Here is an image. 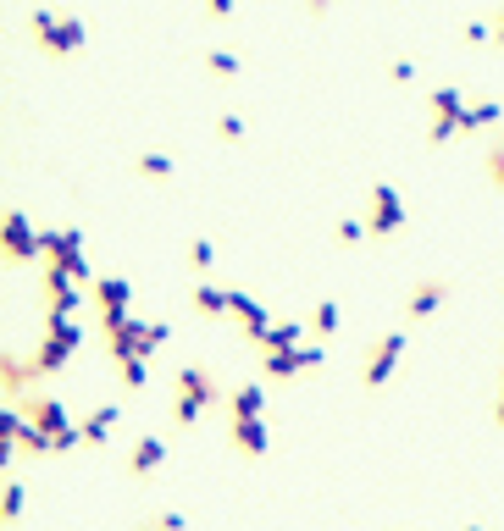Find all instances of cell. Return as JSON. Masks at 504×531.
Segmentation results:
<instances>
[{
  "label": "cell",
  "mask_w": 504,
  "mask_h": 531,
  "mask_svg": "<svg viewBox=\"0 0 504 531\" xmlns=\"http://www.w3.org/2000/svg\"><path fill=\"white\" fill-rule=\"evenodd\" d=\"M399 354H405V332H383V338L366 349V366H360V388L377 393L388 377L399 371Z\"/></svg>",
  "instance_id": "ba28073f"
},
{
  "label": "cell",
  "mask_w": 504,
  "mask_h": 531,
  "mask_svg": "<svg viewBox=\"0 0 504 531\" xmlns=\"http://www.w3.org/2000/svg\"><path fill=\"white\" fill-rule=\"evenodd\" d=\"M460 39H466V45H493V28L482 23V17H471V23L460 28Z\"/></svg>",
  "instance_id": "1f68e13d"
},
{
  "label": "cell",
  "mask_w": 504,
  "mask_h": 531,
  "mask_svg": "<svg viewBox=\"0 0 504 531\" xmlns=\"http://www.w3.org/2000/svg\"><path fill=\"white\" fill-rule=\"evenodd\" d=\"M233 6H239V0H205V17H216V23H222V17H233Z\"/></svg>",
  "instance_id": "e575fe53"
},
{
  "label": "cell",
  "mask_w": 504,
  "mask_h": 531,
  "mask_svg": "<svg viewBox=\"0 0 504 531\" xmlns=\"http://www.w3.org/2000/svg\"><path fill=\"white\" fill-rule=\"evenodd\" d=\"M28 34H34V45L45 61H72V56L89 50V28L78 23V17H56L50 6H34V12H28Z\"/></svg>",
  "instance_id": "7a4b0ae2"
},
{
  "label": "cell",
  "mask_w": 504,
  "mask_h": 531,
  "mask_svg": "<svg viewBox=\"0 0 504 531\" xmlns=\"http://www.w3.org/2000/svg\"><path fill=\"white\" fill-rule=\"evenodd\" d=\"M45 260L61 266V272H72L78 283H95V266H89V255H84V227H50L45 233Z\"/></svg>",
  "instance_id": "5b68a950"
},
{
  "label": "cell",
  "mask_w": 504,
  "mask_h": 531,
  "mask_svg": "<svg viewBox=\"0 0 504 531\" xmlns=\"http://www.w3.org/2000/svg\"><path fill=\"white\" fill-rule=\"evenodd\" d=\"M360 238H372V222H366V216H344V222L333 227V244H344V249H355Z\"/></svg>",
  "instance_id": "4316f807"
},
{
  "label": "cell",
  "mask_w": 504,
  "mask_h": 531,
  "mask_svg": "<svg viewBox=\"0 0 504 531\" xmlns=\"http://www.w3.org/2000/svg\"><path fill=\"white\" fill-rule=\"evenodd\" d=\"M89 299H95V316H117V310H133V283L128 277H95Z\"/></svg>",
  "instance_id": "9a60e30c"
},
{
  "label": "cell",
  "mask_w": 504,
  "mask_h": 531,
  "mask_svg": "<svg viewBox=\"0 0 504 531\" xmlns=\"http://www.w3.org/2000/svg\"><path fill=\"white\" fill-rule=\"evenodd\" d=\"M189 305H194V316H205V321H233V294H222V288H211V283H205V277L189 288Z\"/></svg>",
  "instance_id": "e0dca14e"
},
{
  "label": "cell",
  "mask_w": 504,
  "mask_h": 531,
  "mask_svg": "<svg viewBox=\"0 0 504 531\" xmlns=\"http://www.w3.org/2000/svg\"><path fill=\"white\" fill-rule=\"evenodd\" d=\"M449 294H455V283H449V277H421V283L405 294V321H410V327H416V321H432L438 310H444Z\"/></svg>",
  "instance_id": "8fae6325"
},
{
  "label": "cell",
  "mask_w": 504,
  "mask_h": 531,
  "mask_svg": "<svg viewBox=\"0 0 504 531\" xmlns=\"http://www.w3.org/2000/svg\"><path fill=\"white\" fill-rule=\"evenodd\" d=\"M216 139H222V144H244V117H239V111H222V117H216Z\"/></svg>",
  "instance_id": "f546056e"
},
{
  "label": "cell",
  "mask_w": 504,
  "mask_h": 531,
  "mask_svg": "<svg viewBox=\"0 0 504 531\" xmlns=\"http://www.w3.org/2000/svg\"><path fill=\"white\" fill-rule=\"evenodd\" d=\"M28 421H34V426H45V432L50 437H56L61 432V426H72V415H67V404H61V399H50V393H28Z\"/></svg>",
  "instance_id": "ffe728a7"
},
{
  "label": "cell",
  "mask_w": 504,
  "mask_h": 531,
  "mask_svg": "<svg viewBox=\"0 0 504 531\" xmlns=\"http://www.w3.org/2000/svg\"><path fill=\"white\" fill-rule=\"evenodd\" d=\"M122 421V404H100V410L78 415V426H84V449H106V437L117 432Z\"/></svg>",
  "instance_id": "ac0fdd59"
},
{
  "label": "cell",
  "mask_w": 504,
  "mask_h": 531,
  "mask_svg": "<svg viewBox=\"0 0 504 531\" xmlns=\"http://www.w3.org/2000/svg\"><path fill=\"white\" fill-rule=\"evenodd\" d=\"M300 6H305V17H311V23H322V17L333 12V0H300Z\"/></svg>",
  "instance_id": "d590c367"
},
{
  "label": "cell",
  "mask_w": 504,
  "mask_h": 531,
  "mask_svg": "<svg viewBox=\"0 0 504 531\" xmlns=\"http://www.w3.org/2000/svg\"><path fill=\"white\" fill-rule=\"evenodd\" d=\"M366 222H372V238H394L405 233V200H399L394 183H372V194H366Z\"/></svg>",
  "instance_id": "52a82bcc"
},
{
  "label": "cell",
  "mask_w": 504,
  "mask_h": 531,
  "mask_svg": "<svg viewBox=\"0 0 504 531\" xmlns=\"http://www.w3.org/2000/svg\"><path fill=\"white\" fill-rule=\"evenodd\" d=\"M233 321H239V332L261 349V338L272 332V310L261 305V299H250V294H233Z\"/></svg>",
  "instance_id": "2e32d148"
},
{
  "label": "cell",
  "mask_w": 504,
  "mask_h": 531,
  "mask_svg": "<svg viewBox=\"0 0 504 531\" xmlns=\"http://www.w3.org/2000/svg\"><path fill=\"white\" fill-rule=\"evenodd\" d=\"M100 338H106L111 360H122V354H156L161 343L172 338V327H161V321H139L133 310H117V316H100Z\"/></svg>",
  "instance_id": "3957f363"
},
{
  "label": "cell",
  "mask_w": 504,
  "mask_h": 531,
  "mask_svg": "<svg viewBox=\"0 0 504 531\" xmlns=\"http://www.w3.org/2000/svg\"><path fill=\"white\" fill-rule=\"evenodd\" d=\"M228 443L239 460H266V449H272V432H266L261 415H228Z\"/></svg>",
  "instance_id": "30bf717a"
},
{
  "label": "cell",
  "mask_w": 504,
  "mask_h": 531,
  "mask_svg": "<svg viewBox=\"0 0 504 531\" xmlns=\"http://www.w3.org/2000/svg\"><path fill=\"white\" fill-rule=\"evenodd\" d=\"M78 343H84V338H72V332L45 327V338L34 343V366H39V377H56V371H67V360L78 354Z\"/></svg>",
  "instance_id": "7c38bea8"
},
{
  "label": "cell",
  "mask_w": 504,
  "mask_h": 531,
  "mask_svg": "<svg viewBox=\"0 0 504 531\" xmlns=\"http://www.w3.org/2000/svg\"><path fill=\"white\" fill-rule=\"evenodd\" d=\"M482 177L493 183V194H504V139H493L488 150H482Z\"/></svg>",
  "instance_id": "484cf974"
},
{
  "label": "cell",
  "mask_w": 504,
  "mask_h": 531,
  "mask_svg": "<svg viewBox=\"0 0 504 531\" xmlns=\"http://www.w3.org/2000/svg\"><path fill=\"white\" fill-rule=\"evenodd\" d=\"M211 266H216V244H211V238H194V244H189V272L194 277H211Z\"/></svg>",
  "instance_id": "83f0119b"
},
{
  "label": "cell",
  "mask_w": 504,
  "mask_h": 531,
  "mask_svg": "<svg viewBox=\"0 0 504 531\" xmlns=\"http://www.w3.org/2000/svg\"><path fill=\"white\" fill-rule=\"evenodd\" d=\"M493 426H504V382H499V393H493Z\"/></svg>",
  "instance_id": "74e56055"
},
{
  "label": "cell",
  "mask_w": 504,
  "mask_h": 531,
  "mask_svg": "<svg viewBox=\"0 0 504 531\" xmlns=\"http://www.w3.org/2000/svg\"><path fill=\"white\" fill-rule=\"evenodd\" d=\"M493 50H504V6H499V17H493Z\"/></svg>",
  "instance_id": "8d00e7d4"
},
{
  "label": "cell",
  "mask_w": 504,
  "mask_h": 531,
  "mask_svg": "<svg viewBox=\"0 0 504 531\" xmlns=\"http://www.w3.org/2000/svg\"><path fill=\"white\" fill-rule=\"evenodd\" d=\"M133 172H139L144 183H172V172H178V161H172L167 150H144L139 161H133Z\"/></svg>",
  "instance_id": "603a6c76"
},
{
  "label": "cell",
  "mask_w": 504,
  "mask_h": 531,
  "mask_svg": "<svg viewBox=\"0 0 504 531\" xmlns=\"http://www.w3.org/2000/svg\"><path fill=\"white\" fill-rule=\"evenodd\" d=\"M499 122H504L499 100H466V111H460V139H471V133H493Z\"/></svg>",
  "instance_id": "d6986e66"
},
{
  "label": "cell",
  "mask_w": 504,
  "mask_h": 531,
  "mask_svg": "<svg viewBox=\"0 0 504 531\" xmlns=\"http://www.w3.org/2000/svg\"><path fill=\"white\" fill-rule=\"evenodd\" d=\"M144 526H183V515H178V509H150Z\"/></svg>",
  "instance_id": "d6a6232c"
},
{
  "label": "cell",
  "mask_w": 504,
  "mask_h": 531,
  "mask_svg": "<svg viewBox=\"0 0 504 531\" xmlns=\"http://www.w3.org/2000/svg\"><path fill=\"white\" fill-rule=\"evenodd\" d=\"M39 382V366H34V354H0V399H23V388H34Z\"/></svg>",
  "instance_id": "5bb4252c"
},
{
  "label": "cell",
  "mask_w": 504,
  "mask_h": 531,
  "mask_svg": "<svg viewBox=\"0 0 504 531\" xmlns=\"http://www.w3.org/2000/svg\"><path fill=\"white\" fill-rule=\"evenodd\" d=\"M499 382H504V366H499Z\"/></svg>",
  "instance_id": "f35d334b"
},
{
  "label": "cell",
  "mask_w": 504,
  "mask_h": 531,
  "mask_svg": "<svg viewBox=\"0 0 504 531\" xmlns=\"http://www.w3.org/2000/svg\"><path fill=\"white\" fill-rule=\"evenodd\" d=\"M28 509V487L23 482H6V504H0V515H6V526H17Z\"/></svg>",
  "instance_id": "f1b7e54d"
},
{
  "label": "cell",
  "mask_w": 504,
  "mask_h": 531,
  "mask_svg": "<svg viewBox=\"0 0 504 531\" xmlns=\"http://www.w3.org/2000/svg\"><path fill=\"white\" fill-rule=\"evenodd\" d=\"M300 321H272V332L261 338V349H277V343H300Z\"/></svg>",
  "instance_id": "4dcf8cb0"
},
{
  "label": "cell",
  "mask_w": 504,
  "mask_h": 531,
  "mask_svg": "<svg viewBox=\"0 0 504 531\" xmlns=\"http://www.w3.org/2000/svg\"><path fill=\"white\" fill-rule=\"evenodd\" d=\"M205 72H211L216 83H233L244 72V61H239V50H205Z\"/></svg>",
  "instance_id": "cb8c5ba5"
},
{
  "label": "cell",
  "mask_w": 504,
  "mask_h": 531,
  "mask_svg": "<svg viewBox=\"0 0 504 531\" xmlns=\"http://www.w3.org/2000/svg\"><path fill=\"white\" fill-rule=\"evenodd\" d=\"M117 366V382L128 393H144L150 388V354H122V360H111Z\"/></svg>",
  "instance_id": "44dd1931"
},
{
  "label": "cell",
  "mask_w": 504,
  "mask_h": 531,
  "mask_svg": "<svg viewBox=\"0 0 504 531\" xmlns=\"http://www.w3.org/2000/svg\"><path fill=\"white\" fill-rule=\"evenodd\" d=\"M216 404H228V388L205 366H183L178 377H172V432H194L200 415L216 410Z\"/></svg>",
  "instance_id": "6da1fadb"
},
{
  "label": "cell",
  "mask_w": 504,
  "mask_h": 531,
  "mask_svg": "<svg viewBox=\"0 0 504 531\" xmlns=\"http://www.w3.org/2000/svg\"><path fill=\"white\" fill-rule=\"evenodd\" d=\"M228 415H266V388L261 382H239V388H228Z\"/></svg>",
  "instance_id": "7402d4cb"
},
{
  "label": "cell",
  "mask_w": 504,
  "mask_h": 531,
  "mask_svg": "<svg viewBox=\"0 0 504 531\" xmlns=\"http://www.w3.org/2000/svg\"><path fill=\"white\" fill-rule=\"evenodd\" d=\"M388 78H394V83H416V61H388Z\"/></svg>",
  "instance_id": "836d02e7"
},
{
  "label": "cell",
  "mask_w": 504,
  "mask_h": 531,
  "mask_svg": "<svg viewBox=\"0 0 504 531\" xmlns=\"http://www.w3.org/2000/svg\"><path fill=\"white\" fill-rule=\"evenodd\" d=\"M161 465H167V443H161V437H139V443H133L128 449V465H122V471H128V482H156L161 476Z\"/></svg>",
  "instance_id": "4fadbf2b"
},
{
  "label": "cell",
  "mask_w": 504,
  "mask_h": 531,
  "mask_svg": "<svg viewBox=\"0 0 504 531\" xmlns=\"http://www.w3.org/2000/svg\"><path fill=\"white\" fill-rule=\"evenodd\" d=\"M0 249H6V260H12V266L45 260V233H34L23 211H6V227H0Z\"/></svg>",
  "instance_id": "9c48e42d"
},
{
  "label": "cell",
  "mask_w": 504,
  "mask_h": 531,
  "mask_svg": "<svg viewBox=\"0 0 504 531\" xmlns=\"http://www.w3.org/2000/svg\"><path fill=\"white\" fill-rule=\"evenodd\" d=\"M327 366L322 343H277V349H261V377L266 382H294V377H316Z\"/></svg>",
  "instance_id": "277c9868"
},
{
  "label": "cell",
  "mask_w": 504,
  "mask_h": 531,
  "mask_svg": "<svg viewBox=\"0 0 504 531\" xmlns=\"http://www.w3.org/2000/svg\"><path fill=\"white\" fill-rule=\"evenodd\" d=\"M338 321H344V310H338V299H322V305H316L311 316H305V327H311L316 338H333V332H338Z\"/></svg>",
  "instance_id": "d4e9b609"
},
{
  "label": "cell",
  "mask_w": 504,
  "mask_h": 531,
  "mask_svg": "<svg viewBox=\"0 0 504 531\" xmlns=\"http://www.w3.org/2000/svg\"><path fill=\"white\" fill-rule=\"evenodd\" d=\"M460 111H466L460 89H432L427 95V144L432 150H444V144L460 139Z\"/></svg>",
  "instance_id": "8992f818"
}]
</instances>
